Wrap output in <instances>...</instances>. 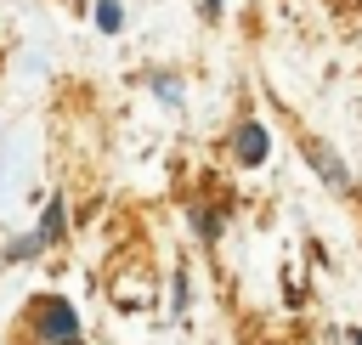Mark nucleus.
<instances>
[{
  "instance_id": "1",
  "label": "nucleus",
  "mask_w": 362,
  "mask_h": 345,
  "mask_svg": "<svg viewBox=\"0 0 362 345\" xmlns=\"http://www.w3.org/2000/svg\"><path fill=\"white\" fill-rule=\"evenodd\" d=\"M34 334L45 339V345H68V339H79V311L68 305V300H34Z\"/></svg>"
},
{
  "instance_id": "7",
  "label": "nucleus",
  "mask_w": 362,
  "mask_h": 345,
  "mask_svg": "<svg viewBox=\"0 0 362 345\" xmlns=\"http://www.w3.org/2000/svg\"><path fill=\"white\" fill-rule=\"evenodd\" d=\"M68 345H79V339H68Z\"/></svg>"
},
{
  "instance_id": "5",
  "label": "nucleus",
  "mask_w": 362,
  "mask_h": 345,
  "mask_svg": "<svg viewBox=\"0 0 362 345\" xmlns=\"http://www.w3.org/2000/svg\"><path fill=\"white\" fill-rule=\"evenodd\" d=\"M57 238H62V198H51L40 215V243H57Z\"/></svg>"
},
{
  "instance_id": "6",
  "label": "nucleus",
  "mask_w": 362,
  "mask_h": 345,
  "mask_svg": "<svg viewBox=\"0 0 362 345\" xmlns=\"http://www.w3.org/2000/svg\"><path fill=\"white\" fill-rule=\"evenodd\" d=\"M153 96H158L164 107H175V102H181V85H175L170 74H153Z\"/></svg>"
},
{
  "instance_id": "3",
  "label": "nucleus",
  "mask_w": 362,
  "mask_h": 345,
  "mask_svg": "<svg viewBox=\"0 0 362 345\" xmlns=\"http://www.w3.org/2000/svg\"><path fill=\"white\" fill-rule=\"evenodd\" d=\"M232 158L238 164H266V124L260 119H243L232 130Z\"/></svg>"
},
{
  "instance_id": "4",
  "label": "nucleus",
  "mask_w": 362,
  "mask_h": 345,
  "mask_svg": "<svg viewBox=\"0 0 362 345\" xmlns=\"http://www.w3.org/2000/svg\"><path fill=\"white\" fill-rule=\"evenodd\" d=\"M96 28H102V34H119V28H124V6H119V0H96Z\"/></svg>"
},
{
  "instance_id": "2",
  "label": "nucleus",
  "mask_w": 362,
  "mask_h": 345,
  "mask_svg": "<svg viewBox=\"0 0 362 345\" xmlns=\"http://www.w3.org/2000/svg\"><path fill=\"white\" fill-rule=\"evenodd\" d=\"M300 153H305V164L322 175V187H334V192H351V187H356V181H351V170H345V158H339L322 136H305V141H300Z\"/></svg>"
}]
</instances>
